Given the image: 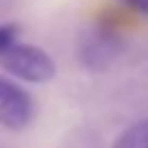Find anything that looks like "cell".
<instances>
[{
  "label": "cell",
  "instance_id": "3",
  "mask_svg": "<svg viewBox=\"0 0 148 148\" xmlns=\"http://www.w3.org/2000/svg\"><path fill=\"white\" fill-rule=\"evenodd\" d=\"M120 37L107 28H96L83 37L79 44V61L89 72L107 70L120 55Z\"/></svg>",
  "mask_w": 148,
  "mask_h": 148
},
{
  "label": "cell",
  "instance_id": "7",
  "mask_svg": "<svg viewBox=\"0 0 148 148\" xmlns=\"http://www.w3.org/2000/svg\"><path fill=\"white\" fill-rule=\"evenodd\" d=\"M9 2H11V0H0V5H5V7L9 5Z\"/></svg>",
  "mask_w": 148,
  "mask_h": 148
},
{
  "label": "cell",
  "instance_id": "2",
  "mask_svg": "<svg viewBox=\"0 0 148 148\" xmlns=\"http://www.w3.org/2000/svg\"><path fill=\"white\" fill-rule=\"evenodd\" d=\"M37 113V102L31 92L15 83L11 76L0 74V124L9 131H24Z\"/></svg>",
  "mask_w": 148,
  "mask_h": 148
},
{
  "label": "cell",
  "instance_id": "5",
  "mask_svg": "<svg viewBox=\"0 0 148 148\" xmlns=\"http://www.w3.org/2000/svg\"><path fill=\"white\" fill-rule=\"evenodd\" d=\"M20 35V26L15 22H5L0 24V50L7 48L9 44H13Z\"/></svg>",
  "mask_w": 148,
  "mask_h": 148
},
{
  "label": "cell",
  "instance_id": "6",
  "mask_svg": "<svg viewBox=\"0 0 148 148\" xmlns=\"http://www.w3.org/2000/svg\"><path fill=\"white\" fill-rule=\"evenodd\" d=\"M120 2L126 5V7H131V9H135L142 15H148V0H120Z\"/></svg>",
  "mask_w": 148,
  "mask_h": 148
},
{
  "label": "cell",
  "instance_id": "1",
  "mask_svg": "<svg viewBox=\"0 0 148 148\" xmlns=\"http://www.w3.org/2000/svg\"><path fill=\"white\" fill-rule=\"evenodd\" d=\"M0 68L9 76L26 83H48L57 74L55 59L44 48L20 44L18 39L0 50Z\"/></svg>",
  "mask_w": 148,
  "mask_h": 148
},
{
  "label": "cell",
  "instance_id": "8",
  "mask_svg": "<svg viewBox=\"0 0 148 148\" xmlns=\"http://www.w3.org/2000/svg\"><path fill=\"white\" fill-rule=\"evenodd\" d=\"M0 148H7V146H2V144H0Z\"/></svg>",
  "mask_w": 148,
  "mask_h": 148
},
{
  "label": "cell",
  "instance_id": "4",
  "mask_svg": "<svg viewBox=\"0 0 148 148\" xmlns=\"http://www.w3.org/2000/svg\"><path fill=\"white\" fill-rule=\"evenodd\" d=\"M111 148H148V120L135 122L124 129L111 144Z\"/></svg>",
  "mask_w": 148,
  "mask_h": 148
}]
</instances>
